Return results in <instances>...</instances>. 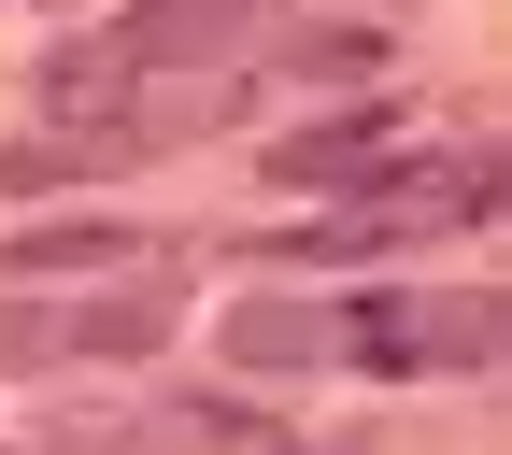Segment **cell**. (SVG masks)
<instances>
[{"label": "cell", "instance_id": "obj_7", "mask_svg": "<svg viewBox=\"0 0 512 455\" xmlns=\"http://www.w3.org/2000/svg\"><path fill=\"white\" fill-rule=\"evenodd\" d=\"M285 72H313V86H370V72H384V29H285Z\"/></svg>", "mask_w": 512, "mask_h": 455}, {"label": "cell", "instance_id": "obj_4", "mask_svg": "<svg viewBox=\"0 0 512 455\" xmlns=\"http://www.w3.org/2000/svg\"><path fill=\"white\" fill-rule=\"evenodd\" d=\"M57 328H72V356H157V342H171V256H143V285L57 313Z\"/></svg>", "mask_w": 512, "mask_h": 455}, {"label": "cell", "instance_id": "obj_1", "mask_svg": "<svg viewBox=\"0 0 512 455\" xmlns=\"http://www.w3.org/2000/svg\"><path fill=\"white\" fill-rule=\"evenodd\" d=\"M384 157H399V100H356V114H328V128H285L271 143V171L285 185H384Z\"/></svg>", "mask_w": 512, "mask_h": 455}, {"label": "cell", "instance_id": "obj_3", "mask_svg": "<svg viewBox=\"0 0 512 455\" xmlns=\"http://www.w3.org/2000/svg\"><path fill=\"white\" fill-rule=\"evenodd\" d=\"M128 256H143V228L57 214V228H15V242H0V271H15V285H57V271H128Z\"/></svg>", "mask_w": 512, "mask_h": 455}, {"label": "cell", "instance_id": "obj_6", "mask_svg": "<svg viewBox=\"0 0 512 455\" xmlns=\"http://www.w3.org/2000/svg\"><path fill=\"white\" fill-rule=\"evenodd\" d=\"M413 342H427V370H498L512 356V299H413Z\"/></svg>", "mask_w": 512, "mask_h": 455}, {"label": "cell", "instance_id": "obj_5", "mask_svg": "<svg viewBox=\"0 0 512 455\" xmlns=\"http://www.w3.org/2000/svg\"><path fill=\"white\" fill-rule=\"evenodd\" d=\"M228 370H328V313L313 299H242L228 313Z\"/></svg>", "mask_w": 512, "mask_h": 455}, {"label": "cell", "instance_id": "obj_8", "mask_svg": "<svg viewBox=\"0 0 512 455\" xmlns=\"http://www.w3.org/2000/svg\"><path fill=\"white\" fill-rule=\"evenodd\" d=\"M57 356H72V328H57V313H15V299H0V370H57Z\"/></svg>", "mask_w": 512, "mask_h": 455}, {"label": "cell", "instance_id": "obj_9", "mask_svg": "<svg viewBox=\"0 0 512 455\" xmlns=\"http://www.w3.org/2000/svg\"><path fill=\"white\" fill-rule=\"evenodd\" d=\"M57 455H143V441H128V427H72V441H57Z\"/></svg>", "mask_w": 512, "mask_h": 455}, {"label": "cell", "instance_id": "obj_2", "mask_svg": "<svg viewBox=\"0 0 512 455\" xmlns=\"http://www.w3.org/2000/svg\"><path fill=\"white\" fill-rule=\"evenodd\" d=\"M114 57H128V86L143 72H185V57H214V43H242V0H143L128 29H100Z\"/></svg>", "mask_w": 512, "mask_h": 455}]
</instances>
